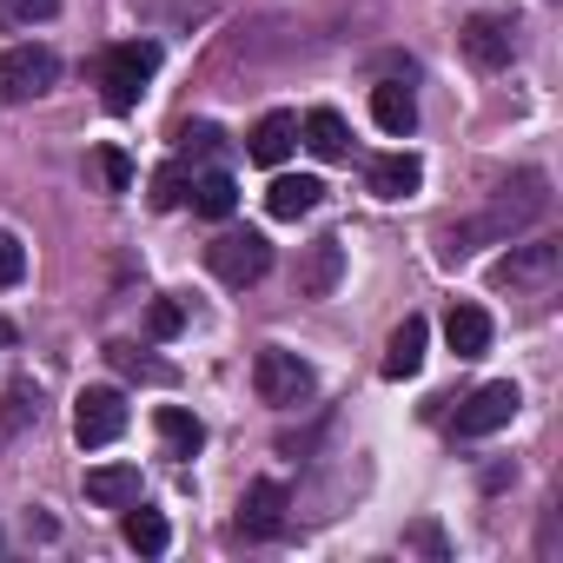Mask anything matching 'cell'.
<instances>
[{"mask_svg":"<svg viewBox=\"0 0 563 563\" xmlns=\"http://www.w3.org/2000/svg\"><path fill=\"white\" fill-rule=\"evenodd\" d=\"M543 212H550V179H543V173H517L510 186H497V199H490L477 219H457V225H444V245H438V258H444V265H457V258H471L477 245H504V239L530 232Z\"/></svg>","mask_w":563,"mask_h":563,"instance_id":"obj_1","label":"cell"},{"mask_svg":"<svg viewBox=\"0 0 563 563\" xmlns=\"http://www.w3.org/2000/svg\"><path fill=\"white\" fill-rule=\"evenodd\" d=\"M457 41H464V54H471V67H484V74H497V67H510L517 60V14H471L464 27H457Z\"/></svg>","mask_w":563,"mask_h":563,"instance_id":"obj_8","label":"cell"},{"mask_svg":"<svg viewBox=\"0 0 563 563\" xmlns=\"http://www.w3.org/2000/svg\"><path fill=\"white\" fill-rule=\"evenodd\" d=\"M120 431H126V398H120L113 385H93V391H80V398H74V438H80L87 451L113 444Z\"/></svg>","mask_w":563,"mask_h":563,"instance_id":"obj_9","label":"cell"},{"mask_svg":"<svg viewBox=\"0 0 563 563\" xmlns=\"http://www.w3.org/2000/svg\"><path fill=\"white\" fill-rule=\"evenodd\" d=\"M0 345H14V332H8V325H0Z\"/></svg>","mask_w":563,"mask_h":563,"instance_id":"obj_32","label":"cell"},{"mask_svg":"<svg viewBox=\"0 0 563 563\" xmlns=\"http://www.w3.org/2000/svg\"><path fill=\"white\" fill-rule=\"evenodd\" d=\"M411 543H418V550H431V556H444V530H438V523H418V530H411Z\"/></svg>","mask_w":563,"mask_h":563,"instance_id":"obj_31","label":"cell"},{"mask_svg":"<svg viewBox=\"0 0 563 563\" xmlns=\"http://www.w3.org/2000/svg\"><path fill=\"white\" fill-rule=\"evenodd\" d=\"M186 199H192L199 219H232V212H239V186H232V173H199Z\"/></svg>","mask_w":563,"mask_h":563,"instance_id":"obj_21","label":"cell"},{"mask_svg":"<svg viewBox=\"0 0 563 563\" xmlns=\"http://www.w3.org/2000/svg\"><path fill=\"white\" fill-rule=\"evenodd\" d=\"M8 14H14V21H54L60 0H8Z\"/></svg>","mask_w":563,"mask_h":563,"instance_id":"obj_29","label":"cell"},{"mask_svg":"<svg viewBox=\"0 0 563 563\" xmlns=\"http://www.w3.org/2000/svg\"><path fill=\"white\" fill-rule=\"evenodd\" d=\"M87 497L107 504V510L140 504V464H93V471H87Z\"/></svg>","mask_w":563,"mask_h":563,"instance_id":"obj_17","label":"cell"},{"mask_svg":"<svg viewBox=\"0 0 563 563\" xmlns=\"http://www.w3.org/2000/svg\"><path fill=\"white\" fill-rule=\"evenodd\" d=\"M292 146H299V113H286V107H272V113H265V120L252 126V146H245V153H252L258 166H278V159H286Z\"/></svg>","mask_w":563,"mask_h":563,"instance_id":"obj_13","label":"cell"},{"mask_svg":"<svg viewBox=\"0 0 563 563\" xmlns=\"http://www.w3.org/2000/svg\"><path fill=\"white\" fill-rule=\"evenodd\" d=\"M517 405H523V391H517L510 378H490V385H477V391L457 405L451 431H457V438H490V431H504V424L517 418Z\"/></svg>","mask_w":563,"mask_h":563,"instance_id":"obj_7","label":"cell"},{"mask_svg":"<svg viewBox=\"0 0 563 563\" xmlns=\"http://www.w3.org/2000/svg\"><path fill=\"white\" fill-rule=\"evenodd\" d=\"M339 278H345V245H339V239H319V245L306 252V265H299V292H306V299H332Z\"/></svg>","mask_w":563,"mask_h":563,"instance_id":"obj_11","label":"cell"},{"mask_svg":"<svg viewBox=\"0 0 563 563\" xmlns=\"http://www.w3.org/2000/svg\"><path fill=\"white\" fill-rule=\"evenodd\" d=\"M444 339H451L457 358H484V352H490V312H484V306H451Z\"/></svg>","mask_w":563,"mask_h":563,"instance_id":"obj_18","label":"cell"},{"mask_svg":"<svg viewBox=\"0 0 563 563\" xmlns=\"http://www.w3.org/2000/svg\"><path fill=\"white\" fill-rule=\"evenodd\" d=\"M21 278H27V245H21L14 232H0V292L21 286Z\"/></svg>","mask_w":563,"mask_h":563,"instance_id":"obj_27","label":"cell"},{"mask_svg":"<svg viewBox=\"0 0 563 563\" xmlns=\"http://www.w3.org/2000/svg\"><path fill=\"white\" fill-rule=\"evenodd\" d=\"M34 418H41V391H34V385H14L8 398H0V444H8V438H21Z\"/></svg>","mask_w":563,"mask_h":563,"instance_id":"obj_23","label":"cell"},{"mask_svg":"<svg viewBox=\"0 0 563 563\" xmlns=\"http://www.w3.org/2000/svg\"><path fill=\"white\" fill-rule=\"evenodd\" d=\"M146 332H153V339H179V332H186V306H179V299H153V306H146Z\"/></svg>","mask_w":563,"mask_h":563,"instance_id":"obj_26","label":"cell"},{"mask_svg":"<svg viewBox=\"0 0 563 563\" xmlns=\"http://www.w3.org/2000/svg\"><path fill=\"white\" fill-rule=\"evenodd\" d=\"M159 41H120V47H107V60H100V93H107V107L113 113H133L140 107V93H146V80L159 74Z\"/></svg>","mask_w":563,"mask_h":563,"instance_id":"obj_2","label":"cell"},{"mask_svg":"<svg viewBox=\"0 0 563 563\" xmlns=\"http://www.w3.org/2000/svg\"><path fill=\"white\" fill-rule=\"evenodd\" d=\"M424 345H431V325H424V319H405V325L391 332V345H385V365H378V372H385L391 385H398V378H418V372H424Z\"/></svg>","mask_w":563,"mask_h":563,"instance_id":"obj_12","label":"cell"},{"mask_svg":"<svg viewBox=\"0 0 563 563\" xmlns=\"http://www.w3.org/2000/svg\"><path fill=\"white\" fill-rule=\"evenodd\" d=\"M93 166H100L107 192H133V159H126L120 146H100V153H93Z\"/></svg>","mask_w":563,"mask_h":563,"instance_id":"obj_25","label":"cell"},{"mask_svg":"<svg viewBox=\"0 0 563 563\" xmlns=\"http://www.w3.org/2000/svg\"><path fill=\"white\" fill-rule=\"evenodd\" d=\"M153 431H159L166 457H192V451L206 444V424H199L192 411H179V405H159V411H153Z\"/></svg>","mask_w":563,"mask_h":563,"instance_id":"obj_20","label":"cell"},{"mask_svg":"<svg viewBox=\"0 0 563 563\" xmlns=\"http://www.w3.org/2000/svg\"><path fill=\"white\" fill-rule=\"evenodd\" d=\"M286 510H292V490L258 477L245 497H239V537H278L286 530Z\"/></svg>","mask_w":563,"mask_h":563,"instance_id":"obj_10","label":"cell"},{"mask_svg":"<svg viewBox=\"0 0 563 563\" xmlns=\"http://www.w3.org/2000/svg\"><path fill=\"white\" fill-rule=\"evenodd\" d=\"M319 199H325V186H319L312 173H278L272 192H265V212H272V219H306Z\"/></svg>","mask_w":563,"mask_h":563,"instance_id":"obj_14","label":"cell"},{"mask_svg":"<svg viewBox=\"0 0 563 563\" xmlns=\"http://www.w3.org/2000/svg\"><path fill=\"white\" fill-rule=\"evenodd\" d=\"M372 120H378L391 140H411V126H418L411 87H405V80H378V87H372Z\"/></svg>","mask_w":563,"mask_h":563,"instance_id":"obj_15","label":"cell"},{"mask_svg":"<svg viewBox=\"0 0 563 563\" xmlns=\"http://www.w3.org/2000/svg\"><path fill=\"white\" fill-rule=\"evenodd\" d=\"M120 530H126V543H133L140 556H159V550L173 543V523H166L159 510H146V504H126V523H120Z\"/></svg>","mask_w":563,"mask_h":563,"instance_id":"obj_22","label":"cell"},{"mask_svg":"<svg viewBox=\"0 0 563 563\" xmlns=\"http://www.w3.org/2000/svg\"><path fill=\"white\" fill-rule=\"evenodd\" d=\"M179 140H186V153H212V146H219V133H212L206 120H199V126H186Z\"/></svg>","mask_w":563,"mask_h":563,"instance_id":"obj_30","label":"cell"},{"mask_svg":"<svg viewBox=\"0 0 563 563\" xmlns=\"http://www.w3.org/2000/svg\"><path fill=\"white\" fill-rule=\"evenodd\" d=\"M186 192H192V179H186V166H179V159L153 173V206H159V212H173V206H186Z\"/></svg>","mask_w":563,"mask_h":563,"instance_id":"obj_24","label":"cell"},{"mask_svg":"<svg viewBox=\"0 0 563 563\" xmlns=\"http://www.w3.org/2000/svg\"><path fill=\"white\" fill-rule=\"evenodd\" d=\"M107 358H113V365H120V372H133V378H159V385H166V378H173V372H166V365H153V358H140V352H133V345H113V352H107Z\"/></svg>","mask_w":563,"mask_h":563,"instance_id":"obj_28","label":"cell"},{"mask_svg":"<svg viewBox=\"0 0 563 563\" xmlns=\"http://www.w3.org/2000/svg\"><path fill=\"white\" fill-rule=\"evenodd\" d=\"M365 179H372L378 199H411L424 186V166H418V153H385V159H372Z\"/></svg>","mask_w":563,"mask_h":563,"instance_id":"obj_16","label":"cell"},{"mask_svg":"<svg viewBox=\"0 0 563 563\" xmlns=\"http://www.w3.org/2000/svg\"><path fill=\"white\" fill-rule=\"evenodd\" d=\"M299 140H306L319 159H345V153H352V133H345V120H339L332 107H312V113L299 120Z\"/></svg>","mask_w":563,"mask_h":563,"instance_id":"obj_19","label":"cell"},{"mask_svg":"<svg viewBox=\"0 0 563 563\" xmlns=\"http://www.w3.org/2000/svg\"><path fill=\"white\" fill-rule=\"evenodd\" d=\"M54 80H60V54H54V47H41V41H27V47H0V100H8V107L41 100Z\"/></svg>","mask_w":563,"mask_h":563,"instance_id":"obj_5","label":"cell"},{"mask_svg":"<svg viewBox=\"0 0 563 563\" xmlns=\"http://www.w3.org/2000/svg\"><path fill=\"white\" fill-rule=\"evenodd\" d=\"M206 265H212V278L219 286H232V292H245V286H258V278L272 272V239L265 232H219L212 245H206Z\"/></svg>","mask_w":563,"mask_h":563,"instance_id":"obj_3","label":"cell"},{"mask_svg":"<svg viewBox=\"0 0 563 563\" xmlns=\"http://www.w3.org/2000/svg\"><path fill=\"white\" fill-rule=\"evenodd\" d=\"M556 272H563V239H530V245H510L490 278L504 292H543L556 286Z\"/></svg>","mask_w":563,"mask_h":563,"instance_id":"obj_6","label":"cell"},{"mask_svg":"<svg viewBox=\"0 0 563 563\" xmlns=\"http://www.w3.org/2000/svg\"><path fill=\"white\" fill-rule=\"evenodd\" d=\"M252 391H258V405H272V411H292V405L312 398V365H306L299 352H286V345H265V352L252 358Z\"/></svg>","mask_w":563,"mask_h":563,"instance_id":"obj_4","label":"cell"}]
</instances>
